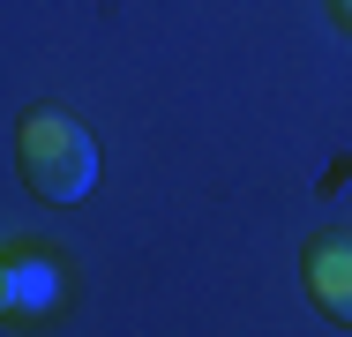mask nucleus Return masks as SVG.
Listing matches in <instances>:
<instances>
[{
    "mask_svg": "<svg viewBox=\"0 0 352 337\" xmlns=\"http://www.w3.org/2000/svg\"><path fill=\"white\" fill-rule=\"evenodd\" d=\"M15 165H23L38 202H82L90 180H98V142L68 113H30L15 128Z\"/></svg>",
    "mask_w": 352,
    "mask_h": 337,
    "instance_id": "1",
    "label": "nucleus"
},
{
    "mask_svg": "<svg viewBox=\"0 0 352 337\" xmlns=\"http://www.w3.org/2000/svg\"><path fill=\"white\" fill-rule=\"evenodd\" d=\"M307 285L338 323H352V232H322L307 248Z\"/></svg>",
    "mask_w": 352,
    "mask_h": 337,
    "instance_id": "2",
    "label": "nucleus"
},
{
    "mask_svg": "<svg viewBox=\"0 0 352 337\" xmlns=\"http://www.w3.org/2000/svg\"><path fill=\"white\" fill-rule=\"evenodd\" d=\"M53 292H60V277H53V255H30V248H15L8 255V315H38V307H53Z\"/></svg>",
    "mask_w": 352,
    "mask_h": 337,
    "instance_id": "3",
    "label": "nucleus"
},
{
    "mask_svg": "<svg viewBox=\"0 0 352 337\" xmlns=\"http://www.w3.org/2000/svg\"><path fill=\"white\" fill-rule=\"evenodd\" d=\"M330 8H338V15H345V23H352V0H330Z\"/></svg>",
    "mask_w": 352,
    "mask_h": 337,
    "instance_id": "4",
    "label": "nucleus"
}]
</instances>
